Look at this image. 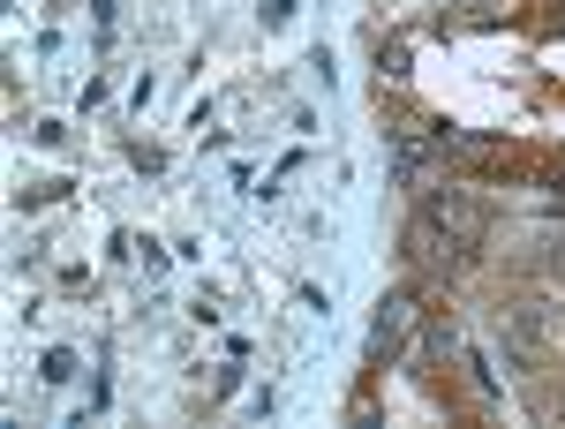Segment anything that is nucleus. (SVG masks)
Returning a JSON list of instances; mask_svg holds the SVG:
<instances>
[{"instance_id": "nucleus-3", "label": "nucleus", "mask_w": 565, "mask_h": 429, "mask_svg": "<svg viewBox=\"0 0 565 429\" xmlns=\"http://www.w3.org/2000/svg\"><path fill=\"white\" fill-rule=\"evenodd\" d=\"M295 15V0H264V23H287Z\"/></svg>"}, {"instance_id": "nucleus-2", "label": "nucleus", "mask_w": 565, "mask_h": 429, "mask_svg": "<svg viewBox=\"0 0 565 429\" xmlns=\"http://www.w3.org/2000/svg\"><path fill=\"white\" fill-rule=\"evenodd\" d=\"M45 377H53V385H68V377H76V354H68V346H53V354H45Z\"/></svg>"}, {"instance_id": "nucleus-1", "label": "nucleus", "mask_w": 565, "mask_h": 429, "mask_svg": "<svg viewBox=\"0 0 565 429\" xmlns=\"http://www.w3.org/2000/svg\"><path fill=\"white\" fill-rule=\"evenodd\" d=\"M407 309H415L407 294H385V301H377V317H370V354H385V346L407 332Z\"/></svg>"}]
</instances>
